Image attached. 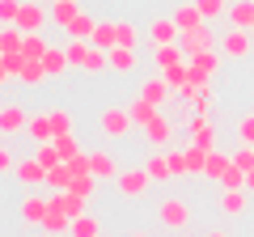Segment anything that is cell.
<instances>
[{"instance_id": "cell-1", "label": "cell", "mask_w": 254, "mask_h": 237, "mask_svg": "<svg viewBox=\"0 0 254 237\" xmlns=\"http://www.w3.org/2000/svg\"><path fill=\"white\" fill-rule=\"evenodd\" d=\"M98 127L106 140H123L131 136V127H136V118H131V106H106L98 115Z\"/></svg>"}, {"instance_id": "cell-2", "label": "cell", "mask_w": 254, "mask_h": 237, "mask_svg": "<svg viewBox=\"0 0 254 237\" xmlns=\"http://www.w3.org/2000/svg\"><path fill=\"white\" fill-rule=\"evenodd\" d=\"M157 216H161L165 229H187L190 225V203L182 199V195H165L161 208H157Z\"/></svg>"}, {"instance_id": "cell-3", "label": "cell", "mask_w": 254, "mask_h": 237, "mask_svg": "<svg viewBox=\"0 0 254 237\" xmlns=\"http://www.w3.org/2000/svg\"><path fill=\"white\" fill-rule=\"evenodd\" d=\"M174 131H178V123L161 110V115L144 127V140H148V148H153V153H165V148H170V140H174Z\"/></svg>"}, {"instance_id": "cell-4", "label": "cell", "mask_w": 254, "mask_h": 237, "mask_svg": "<svg viewBox=\"0 0 254 237\" xmlns=\"http://www.w3.org/2000/svg\"><path fill=\"white\" fill-rule=\"evenodd\" d=\"M47 212H51V195L30 191V195H21V199H17V216L26 220V225H43Z\"/></svg>"}, {"instance_id": "cell-5", "label": "cell", "mask_w": 254, "mask_h": 237, "mask_svg": "<svg viewBox=\"0 0 254 237\" xmlns=\"http://www.w3.org/2000/svg\"><path fill=\"white\" fill-rule=\"evenodd\" d=\"M216 68H220V51H203V55H190L187 59V72H190L195 85H212Z\"/></svg>"}, {"instance_id": "cell-6", "label": "cell", "mask_w": 254, "mask_h": 237, "mask_svg": "<svg viewBox=\"0 0 254 237\" xmlns=\"http://www.w3.org/2000/svg\"><path fill=\"white\" fill-rule=\"evenodd\" d=\"M182 38V30L174 26V17H153L148 21V51H157V47H174Z\"/></svg>"}, {"instance_id": "cell-7", "label": "cell", "mask_w": 254, "mask_h": 237, "mask_svg": "<svg viewBox=\"0 0 254 237\" xmlns=\"http://www.w3.org/2000/svg\"><path fill=\"white\" fill-rule=\"evenodd\" d=\"M47 21H51V13H47L38 0H26V4H21V13H17V30H26V34H43Z\"/></svg>"}, {"instance_id": "cell-8", "label": "cell", "mask_w": 254, "mask_h": 237, "mask_svg": "<svg viewBox=\"0 0 254 237\" xmlns=\"http://www.w3.org/2000/svg\"><path fill=\"white\" fill-rule=\"evenodd\" d=\"M178 47L187 51V59H190V55L216 51V34H212V26H199V30H190V34H182V38H178Z\"/></svg>"}, {"instance_id": "cell-9", "label": "cell", "mask_w": 254, "mask_h": 237, "mask_svg": "<svg viewBox=\"0 0 254 237\" xmlns=\"http://www.w3.org/2000/svg\"><path fill=\"white\" fill-rule=\"evenodd\" d=\"M119 195H127V199H140V195L148 191V182H153V178H148L144 174V165H140V170H119Z\"/></svg>"}, {"instance_id": "cell-10", "label": "cell", "mask_w": 254, "mask_h": 237, "mask_svg": "<svg viewBox=\"0 0 254 237\" xmlns=\"http://www.w3.org/2000/svg\"><path fill=\"white\" fill-rule=\"evenodd\" d=\"M187 136H190V144H195V148H203V153H212V148H216V131H212L208 115H190Z\"/></svg>"}, {"instance_id": "cell-11", "label": "cell", "mask_w": 254, "mask_h": 237, "mask_svg": "<svg viewBox=\"0 0 254 237\" xmlns=\"http://www.w3.org/2000/svg\"><path fill=\"white\" fill-rule=\"evenodd\" d=\"M174 26H178L182 34H190V30L208 26V17H203V13H199V4H195V0H182L178 9H174Z\"/></svg>"}, {"instance_id": "cell-12", "label": "cell", "mask_w": 254, "mask_h": 237, "mask_svg": "<svg viewBox=\"0 0 254 237\" xmlns=\"http://www.w3.org/2000/svg\"><path fill=\"white\" fill-rule=\"evenodd\" d=\"M182 102H190V110H195V115H212V85H187V89L178 93Z\"/></svg>"}, {"instance_id": "cell-13", "label": "cell", "mask_w": 254, "mask_h": 237, "mask_svg": "<svg viewBox=\"0 0 254 237\" xmlns=\"http://www.w3.org/2000/svg\"><path fill=\"white\" fill-rule=\"evenodd\" d=\"M17 182H21V186H47V165L38 161V157L17 161Z\"/></svg>"}, {"instance_id": "cell-14", "label": "cell", "mask_w": 254, "mask_h": 237, "mask_svg": "<svg viewBox=\"0 0 254 237\" xmlns=\"http://www.w3.org/2000/svg\"><path fill=\"white\" fill-rule=\"evenodd\" d=\"M26 127H30V115L21 106L9 102V106L0 110V136H17V131H26Z\"/></svg>"}, {"instance_id": "cell-15", "label": "cell", "mask_w": 254, "mask_h": 237, "mask_svg": "<svg viewBox=\"0 0 254 237\" xmlns=\"http://www.w3.org/2000/svg\"><path fill=\"white\" fill-rule=\"evenodd\" d=\"M81 13H85L81 0H51V26H60V30H68Z\"/></svg>"}, {"instance_id": "cell-16", "label": "cell", "mask_w": 254, "mask_h": 237, "mask_svg": "<svg viewBox=\"0 0 254 237\" xmlns=\"http://www.w3.org/2000/svg\"><path fill=\"white\" fill-rule=\"evenodd\" d=\"M220 51L229 55V59H246V55H250V30H229L225 34V43H220Z\"/></svg>"}, {"instance_id": "cell-17", "label": "cell", "mask_w": 254, "mask_h": 237, "mask_svg": "<svg viewBox=\"0 0 254 237\" xmlns=\"http://www.w3.org/2000/svg\"><path fill=\"white\" fill-rule=\"evenodd\" d=\"M136 64H140V55L131 51V47H110V72L131 76V72H136Z\"/></svg>"}, {"instance_id": "cell-18", "label": "cell", "mask_w": 254, "mask_h": 237, "mask_svg": "<svg viewBox=\"0 0 254 237\" xmlns=\"http://www.w3.org/2000/svg\"><path fill=\"white\" fill-rule=\"evenodd\" d=\"M26 136L34 144H55V127H51V115H30V127Z\"/></svg>"}, {"instance_id": "cell-19", "label": "cell", "mask_w": 254, "mask_h": 237, "mask_svg": "<svg viewBox=\"0 0 254 237\" xmlns=\"http://www.w3.org/2000/svg\"><path fill=\"white\" fill-rule=\"evenodd\" d=\"M140 98H144V102H157V106H165V102H170V81H165V76H148V81L140 85Z\"/></svg>"}, {"instance_id": "cell-20", "label": "cell", "mask_w": 254, "mask_h": 237, "mask_svg": "<svg viewBox=\"0 0 254 237\" xmlns=\"http://www.w3.org/2000/svg\"><path fill=\"white\" fill-rule=\"evenodd\" d=\"M144 174L153 178V182H170L174 178V165H170V153H153L144 161Z\"/></svg>"}, {"instance_id": "cell-21", "label": "cell", "mask_w": 254, "mask_h": 237, "mask_svg": "<svg viewBox=\"0 0 254 237\" xmlns=\"http://www.w3.org/2000/svg\"><path fill=\"white\" fill-rule=\"evenodd\" d=\"M72 178H76V174L68 170V161H64V165H55V170H47V195L72 191Z\"/></svg>"}, {"instance_id": "cell-22", "label": "cell", "mask_w": 254, "mask_h": 237, "mask_svg": "<svg viewBox=\"0 0 254 237\" xmlns=\"http://www.w3.org/2000/svg\"><path fill=\"white\" fill-rule=\"evenodd\" d=\"M89 170H93V178H119V161L106 153V148L89 153Z\"/></svg>"}, {"instance_id": "cell-23", "label": "cell", "mask_w": 254, "mask_h": 237, "mask_svg": "<svg viewBox=\"0 0 254 237\" xmlns=\"http://www.w3.org/2000/svg\"><path fill=\"white\" fill-rule=\"evenodd\" d=\"M21 51H26V30L4 26L0 30V55H21Z\"/></svg>"}, {"instance_id": "cell-24", "label": "cell", "mask_w": 254, "mask_h": 237, "mask_svg": "<svg viewBox=\"0 0 254 237\" xmlns=\"http://www.w3.org/2000/svg\"><path fill=\"white\" fill-rule=\"evenodd\" d=\"M43 68H47V76H64L68 68H72V59H68V47H51V51L43 55Z\"/></svg>"}, {"instance_id": "cell-25", "label": "cell", "mask_w": 254, "mask_h": 237, "mask_svg": "<svg viewBox=\"0 0 254 237\" xmlns=\"http://www.w3.org/2000/svg\"><path fill=\"white\" fill-rule=\"evenodd\" d=\"M148 55H153V64L161 68V72H165V68H178V64H187V51H182L178 43H174V47H157V51H148Z\"/></svg>"}, {"instance_id": "cell-26", "label": "cell", "mask_w": 254, "mask_h": 237, "mask_svg": "<svg viewBox=\"0 0 254 237\" xmlns=\"http://www.w3.org/2000/svg\"><path fill=\"white\" fill-rule=\"evenodd\" d=\"M64 34H72V43H93V34H98V17H89V13H81V17H76L72 26L64 30Z\"/></svg>"}, {"instance_id": "cell-27", "label": "cell", "mask_w": 254, "mask_h": 237, "mask_svg": "<svg viewBox=\"0 0 254 237\" xmlns=\"http://www.w3.org/2000/svg\"><path fill=\"white\" fill-rule=\"evenodd\" d=\"M43 229H47V233H55V237H68V233H72V216H68L64 208H55V203H51V212H47Z\"/></svg>"}, {"instance_id": "cell-28", "label": "cell", "mask_w": 254, "mask_h": 237, "mask_svg": "<svg viewBox=\"0 0 254 237\" xmlns=\"http://www.w3.org/2000/svg\"><path fill=\"white\" fill-rule=\"evenodd\" d=\"M229 21L237 30H254V0H233L229 4Z\"/></svg>"}, {"instance_id": "cell-29", "label": "cell", "mask_w": 254, "mask_h": 237, "mask_svg": "<svg viewBox=\"0 0 254 237\" xmlns=\"http://www.w3.org/2000/svg\"><path fill=\"white\" fill-rule=\"evenodd\" d=\"M220 212H225V216H242L246 212V203H250V191H220Z\"/></svg>"}, {"instance_id": "cell-30", "label": "cell", "mask_w": 254, "mask_h": 237, "mask_svg": "<svg viewBox=\"0 0 254 237\" xmlns=\"http://www.w3.org/2000/svg\"><path fill=\"white\" fill-rule=\"evenodd\" d=\"M229 170H233V157H229V153H220V148H212V153H208V170H203V174L220 182V178H225Z\"/></svg>"}, {"instance_id": "cell-31", "label": "cell", "mask_w": 254, "mask_h": 237, "mask_svg": "<svg viewBox=\"0 0 254 237\" xmlns=\"http://www.w3.org/2000/svg\"><path fill=\"white\" fill-rule=\"evenodd\" d=\"M21 85H30V89H38V85L47 81V68H43V59H26L21 64V76H17Z\"/></svg>"}, {"instance_id": "cell-32", "label": "cell", "mask_w": 254, "mask_h": 237, "mask_svg": "<svg viewBox=\"0 0 254 237\" xmlns=\"http://www.w3.org/2000/svg\"><path fill=\"white\" fill-rule=\"evenodd\" d=\"M93 47H102V51L119 47V21H98V34H93Z\"/></svg>"}, {"instance_id": "cell-33", "label": "cell", "mask_w": 254, "mask_h": 237, "mask_svg": "<svg viewBox=\"0 0 254 237\" xmlns=\"http://www.w3.org/2000/svg\"><path fill=\"white\" fill-rule=\"evenodd\" d=\"M157 115H161V106H157V102H144V98H136V102H131V118H136L140 127H148V123H153Z\"/></svg>"}, {"instance_id": "cell-34", "label": "cell", "mask_w": 254, "mask_h": 237, "mask_svg": "<svg viewBox=\"0 0 254 237\" xmlns=\"http://www.w3.org/2000/svg\"><path fill=\"white\" fill-rule=\"evenodd\" d=\"M98 233H102L98 216H89V212H85V216H76V220H72V233H68V237H98Z\"/></svg>"}, {"instance_id": "cell-35", "label": "cell", "mask_w": 254, "mask_h": 237, "mask_svg": "<svg viewBox=\"0 0 254 237\" xmlns=\"http://www.w3.org/2000/svg\"><path fill=\"white\" fill-rule=\"evenodd\" d=\"M21 64H26V55H0V81L9 85L13 76H21Z\"/></svg>"}, {"instance_id": "cell-36", "label": "cell", "mask_w": 254, "mask_h": 237, "mask_svg": "<svg viewBox=\"0 0 254 237\" xmlns=\"http://www.w3.org/2000/svg\"><path fill=\"white\" fill-rule=\"evenodd\" d=\"M47 51H51V43H47L43 34H26V51H21L26 59H43Z\"/></svg>"}, {"instance_id": "cell-37", "label": "cell", "mask_w": 254, "mask_h": 237, "mask_svg": "<svg viewBox=\"0 0 254 237\" xmlns=\"http://www.w3.org/2000/svg\"><path fill=\"white\" fill-rule=\"evenodd\" d=\"M203 170H208V153L195 148V144H187V174H203Z\"/></svg>"}, {"instance_id": "cell-38", "label": "cell", "mask_w": 254, "mask_h": 237, "mask_svg": "<svg viewBox=\"0 0 254 237\" xmlns=\"http://www.w3.org/2000/svg\"><path fill=\"white\" fill-rule=\"evenodd\" d=\"M47 115H51L55 140H60V136H72V115H68V110H47Z\"/></svg>"}, {"instance_id": "cell-39", "label": "cell", "mask_w": 254, "mask_h": 237, "mask_svg": "<svg viewBox=\"0 0 254 237\" xmlns=\"http://www.w3.org/2000/svg\"><path fill=\"white\" fill-rule=\"evenodd\" d=\"M195 4H199V13L208 21H216V17H225V13H229V0H195Z\"/></svg>"}, {"instance_id": "cell-40", "label": "cell", "mask_w": 254, "mask_h": 237, "mask_svg": "<svg viewBox=\"0 0 254 237\" xmlns=\"http://www.w3.org/2000/svg\"><path fill=\"white\" fill-rule=\"evenodd\" d=\"M72 191L81 195V199H93V191H98V178H93V174H76V178H72Z\"/></svg>"}, {"instance_id": "cell-41", "label": "cell", "mask_w": 254, "mask_h": 237, "mask_svg": "<svg viewBox=\"0 0 254 237\" xmlns=\"http://www.w3.org/2000/svg\"><path fill=\"white\" fill-rule=\"evenodd\" d=\"M119 47H131V51L140 47V30L131 21H119Z\"/></svg>"}, {"instance_id": "cell-42", "label": "cell", "mask_w": 254, "mask_h": 237, "mask_svg": "<svg viewBox=\"0 0 254 237\" xmlns=\"http://www.w3.org/2000/svg\"><path fill=\"white\" fill-rule=\"evenodd\" d=\"M220 191H246V170H237V165H233V170L220 178Z\"/></svg>"}, {"instance_id": "cell-43", "label": "cell", "mask_w": 254, "mask_h": 237, "mask_svg": "<svg viewBox=\"0 0 254 237\" xmlns=\"http://www.w3.org/2000/svg\"><path fill=\"white\" fill-rule=\"evenodd\" d=\"M21 4H26V0H0V21H4V26H17Z\"/></svg>"}, {"instance_id": "cell-44", "label": "cell", "mask_w": 254, "mask_h": 237, "mask_svg": "<svg viewBox=\"0 0 254 237\" xmlns=\"http://www.w3.org/2000/svg\"><path fill=\"white\" fill-rule=\"evenodd\" d=\"M237 140H242L246 148H254V115H242V118H237Z\"/></svg>"}, {"instance_id": "cell-45", "label": "cell", "mask_w": 254, "mask_h": 237, "mask_svg": "<svg viewBox=\"0 0 254 237\" xmlns=\"http://www.w3.org/2000/svg\"><path fill=\"white\" fill-rule=\"evenodd\" d=\"M38 161H43L47 165V170H55V165H64V157H60V148H55V144H38Z\"/></svg>"}, {"instance_id": "cell-46", "label": "cell", "mask_w": 254, "mask_h": 237, "mask_svg": "<svg viewBox=\"0 0 254 237\" xmlns=\"http://www.w3.org/2000/svg\"><path fill=\"white\" fill-rule=\"evenodd\" d=\"M55 148H60V157H64V161H72L76 153H85V148L76 144V136H60V140H55Z\"/></svg>"}, {"instance_id": "cell-47", "label": "cell", "mask_w": 254, "mask_h": 237, "mask_svg": "<svg viewBox=\"0 0 254 237\" xmlns=\"http://www.w3.org/2000/svg\"><path fill=\"white\" fill-rule=\"evenodd\" d=\"M233 165H237V170H246V174H250V170H254V148H246V144H242V148L233 153Z\"/></svg>"}, {"instance_id": "cell-48", "label": "cell", "mask_w": 254, "mask_h": 237, "mask_svg": "<svg viewBox=\"0 0 254 237\" xmlns=\"http://www.w3.org/2000/svg\"><path fill=\"white\" fill-rule=\"evenodd\" d=\"M68 170H72V174H93L89 170V153H76L72 161H68Z\"/></svg>"}, {"instance_id": "cell-49", "label": "cell", "mask_w": 254, "mask_h": 237, "mask_svg": "<svg viewBox=\"0 0 254 237\" xmlns=\"http://www.w3.org/2000/svg\"><path fill=\"white\" fill-rule=\"evenodd\" d=\"M170 165H174V174H187V148H174V153H170Z\"/></svg>"}, {"instance_id": "cell-50", "label": "cell", "mask_w": 254, "mask_h": 237, "mask_svg": "<svg viewBox=\"0 0 254 237\" xmlns=\"http://www.w3.org/2000/svg\"><path fill=\"white\" fill-rule=\"evenodd\" d=\"M0 170H4V174H17V165H13V153H9V148H0Z\"/></svg>"}, {"instance_id": "cell-51", "label": "cell", "mask_w": 254, "mask_h": 237, "mask_svg": "<svg viewBox=\"0 0 254 237\" xmlns=\"http://www.w3.org/2000/svg\"><path fill=\"white\" fill-rule=\"evenodd\" d=\"M246 191H250V195H254V170H250V174H246Z\"/></svg>"}, {"instance_id": "cell-52", "label": "cell", "mask_w": 254, "mask_h": 237, "mask_svg": "<svg viewBox=\"0 0 254 237\" xmlns=\"http://www.w3.org/2000/svg\"><path fill=\"white\" fill-rule=\"evenodd\" d=\"M203 237H229V233H225V229H212V233H203Z\"/></svg>"}, {"instance_id": "cell-53", "label": "cell", "mask_w": 254, "mask_h": 237, "mask_svg": "<svg viewBox=\"0 0 254 237\" xmlns=\"http://www.w3.org/2000/svg\"><path fill=\"white\" fill-rule=\"evenodd\" d=\"M131 237H148V233H131Z\"/></svg>"}]
</instances>
